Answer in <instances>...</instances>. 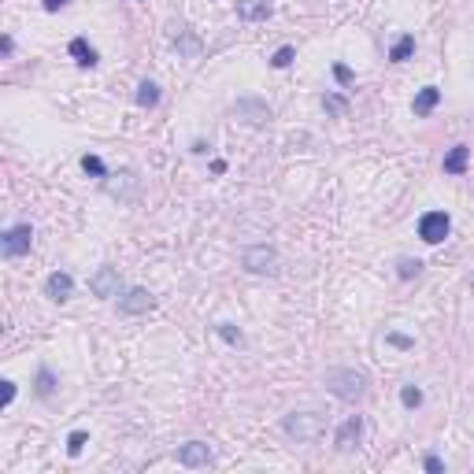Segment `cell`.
I'll use <instances>...</instances> for the list:
<instances>
[{
    "instance_id": "obj_1",
    "label": "cell",
    "mask_w": 474,
    "mask_h": 474,
    "mask_svg": "<svg viewBox=\"0 0 474 474\" xmlns=\"http://www.w3.org/2000/svg\"><path fill=\"white\" fill-rule=\"evenodd\" d=\"M326 389L337 397V400H345V404H356V400H363L367 397V385L371 378L363 371H356V367H334V371H326Z\"/></svg>"
},
{
    "instance_id": "obj_2",
    "label": "cell",
    "mask_w": 474,
    "mask_h": 474,
    "mask_svg": "<svg viewBox=\"0 0 474 474\" xmlns=\"http://www.w3.org/2000/svg\"><path fill=\"white\" fill-rule=\"evenodd\" d=\"M282 430L293 441H300V445H312V441H319L326 434V415H319V412H289L282 419Z\"/></svg>"
},
{
    "instance_id": "obj_3",
    "label": "cell",
    "mask_w": 474,
    "mask_h": 474,
    "mask_svg": "<svg viewBox=\"0 0 474 474\" xmlns=\"http://www.w3.org/2000/svg\"><path fill=\"white\" fill-rule=\"evenodd\" d=\"M30 244H34V226L19 222V226H11V230H4V237H0V252H4L8 259H19V256L30 252Z\"/></svg>"
},
{
    "instance_id": "obj_4",
    "label": "cell",
    "mask_w": 474,
    "mask_h": 474,
    "mask_svg": "<svg viewBox=\"0 0 474 474\" xmlns=\"http://www.w3.org/2000/svg\"><path fill=\"white\" fill-rule=\"evenodd\" d=\"M241 264L252 274H278V252L271 249V244H252V249H244Z\"/></svg>"
},
{
    "instance_id": "obj_5",
    "label": "cell",
    "mask_w": 474,
    "mask_h": 474,
    "mask_svg": "<svg viewBox=\"0 0 474 474\" xmlns=\"http://www.w3.org/2000/svg\"><path fill=\"white\" fill-rule=\"evenodd\" d=\"M234 115L244 126H264V123H271V104L259 101V96H241V101L234 104Z\"/></svg>"
},
{
    "instance_id": "obj_6",
    "label": "cell",
    "mask_w": 474,
    "mask_h": 474,
    "mask_svg": "<svg viewBox=\"0 0 474 474\" xmlns=\"http://www.w3.org/2000/svg\"><path fill=\"white\" fill-rule=\"evenodd\" d=\"M448 230H452V219L445 215V211H427V215L419 219V237L427 244H441L448 237Z\"/></svg>"
},
{
    "instance_id": "obj_7",
    "label": "cell",
    "mask_w": 474,
    "mask_h": 474,
    "mask_svg": "<svg viewBox=\"0 0 474 474\" xmlns=\"http://www.w3.org/2000/svg\"><path fill=\"white\" fill-rule=\"evenodd\" d=\"M104 189L111 193L115 201H137V189H141V178L134 171H119V174H108L104 178Z\"/></svg>"
},
{
    "instance_id": "obj_8",
    "label": "cell",
    "mask_w": 474,
    "mask_h": 474,
    "mask_svg": "<svg viewBox=\"0 0 474 474\" xmlns=\"http://www.w3.org/2000/svg\"><path fill=\"white\" fill-rule=\"evenodd\" d=\"M119 286H123V278H119L115 267H101V271L89 278V293H93V297H101V300L119 297Z\"/></svg>"
},
{
    "instance_id": "obj_9",
    "label": "cell",
    "mask_w": 474,
    "mask_h": 474,
    "mask_svg": "<svg viewBox=\"0 0 474 474\" xmlns=\"http://www.w3.org/2000/svg\"><path fill=\"white\" fill-rule=\"evenodd\" d=\"M359 437H363V415H349L345 422H341L334 445H337V452H356L359 448Z\"/></svg>"
},
{
    "instance_id": "obj_10",
    "label": "cell",
    "mask_w": 474,
    "mask_h": 474,
    "mask_svg": "<svg viewBox=\"0 0 474 474\" xmlns=\"http://www.w3.org/2000/svg\"><path fill=\"white\" fill-rule=\"evenodd\" d=\"M71 293H74V278H71L67 271H52V274L45 278V297H48V300L67 304Z\"/></svg>"
},
{
    "instance_id": "obj_11",
    "label": "cell",
    "mask_w": 474,
    "mask_h": 474,
    "mask_svg": "<svg viewBox=\"0 0 474 474\" xmlns=\"http://www.w3.org/2000/svg\"><path fill=\"white\" fill-rule=\"evenodd\" d=\"M156 307V297L149 289H130L119 297V312L123 315H145V312H152Z\"/></svg>"
},
{
    "instance_id": "obj_12",
    "label": "cell",
    "mask_w": 474,
    "mask_h": 474,
    "mask_svg": "<svg viewBox=\"0 0 474 474\" xmlns=\"http://www.w3.org/2000/svg\"><path fill=\"white\" fill-rule=\"evenodd\" d=\"M178 463L182 467H208L211 463V448L204 441H189V445L178 448Z\"/></svg>"
},
{
    "instance_id": "obj_13",
    "label": "cell",
    "mask_w": 474,
    "mask_h": 474,
    "mask_svg": "<svg viewBox=\"0 0 474 474\" xmlns=\"http://www.w3.org/2000/svg\"><path fill=\"white\" fill-rule=\"evenodd\" d=\"M237 19L241 23H264V19H271V4L267 0H237Z\"/></svg>"
},
{
    "instance_id": "obj_14",
    "label": "cell",
    "mask_w": 474,
    "mask_h": 474,
    "mask_svg": "<svg viewBox=\"0 0 474 474\" xmlns=\"http://www.w3.org/2000/svg\"><path fill=\"white\" fill-rule=\"evenodd\" d=\"M437 104H441V89L437 86H422L415 93V101H412V111H415V115H430Z\"/></svg>"
},
{
    "instance_id": "obj_15",
    "label": "cell",
    "mask_w": 474,
    "mask_h": 474,
    "mask_svg": "<svg viewBox=\"0 0 474 474\" xmlns=\"http://www.w3.org/2000/svg\"><path fill=\"white\" fill-rule=\"evenodd\" d=\"M67 48H71V56L78 60V67H96V60H101V56H96V48L86 38H74Z\"/></svg>"
},
{
    "instance_id": "obj_16",
    "label": "cell",
    "mask_w": 474,
    "mask_h": 474,
    "mask_svg": "<svg viewBox=\"0 0 474 474\" xmlns=\"http://www.w3.org/2000/svg\"><path fill=\"white\" fill-rule=\"evenodd\" d=\"M467 159H470V149H467V145H456V149L445 156V174H463Z\"/></svg>"
},
{
    "instance_id": "obj_17",
    "label": "cell",
    "mask_w": 474,
    "mask_h": 474,
    "mask_svg": "<svg viewBox=\"0 0 474 474\" xmlns=\"http://www.w3.org/2000/svg\"><path fill=\"white\" fill-rule=\"evenodd\" d=\"M34 393H38L41 400H48V397L56 393V374L48 371V367H41V371H38V378H34Z\"/></svg>"
},
{
    "instance_id": "obj_18",
    "label": "cell",
    "mask_w": 474,
    "mask_h": 474,
    "mask_svg": "<svg viewBox=\"0 0 474 474\" xmlns=\"http://www.w3.org/2000/svg\"><path fill=\"white\" fill-rule=\"evenodd\" d=\"M137 104L141 108H156L159 104V86H156V81H141V86H137Z\"/></svg>"
},
{
    "instance_id": "obj_19",
    "label": "cell",
    "mask_w": 474,
    "mask_h": 474,
    "mask_svg": "<svg viewBox=\"0 0 474 474\" xmlns=\"http://www.w3.org/2000/svg\"><path fill=\"white\" fill-rule=\"evenodd\" d=\"M412 52H415V38H412V34H404L393 48H389V60H393V63H404Z\"/></svg>"
},
{
    "instance_id": "obj_20",
    "label": "cell",
    "mask_w": 474,
    "mask_h": 474,
    "mask_svg": "<svg viewBox=\"0 0 474 474\" xmlns=\"http://www.w3.org/2000/svg\"><path fill=\"white\" fill-rule=\"evenodd\" d=\"M215 334L226 341V345H244V334L237 330L234 322H215Z\"/></svg>"
},
{
    "instance_id": "obj_21",
    "label": "cell",
    "mask_w": 474,
    "mask_h": 474,
    "mask_svg": "<svg viewBox=\"0 0 474 474\" xmlns=\"http://www.w3.org/2000/svg\"><path fill=\"white\" fill-rule=\"evenodd\" d=\"M397 274L404 278V282H407V278H419V274H422V259H412V256H404L400 264H397Z\"/></svg>"
},
{
    "instance_id": "obj_22",
    "label": "cell",
    "mask_w": 474,
    "mask_h": 474,
    "mask_svg": "<svg viewBox=\"0 0 474 474\" xmlns=\"http://www.w3.org/2000/svg\"><path fill=\"white\" fill-rule=\"evenodd\" d=\"M322 108H326V115H345L349 101H345V96H337V93H326L322 96Z\"/></svg>"
},
{
    "instance_id": "obj_23",
    "label": "cell",
    "mask_w": 474,
    "mask_h": 474,
    "mask_svg": "<svg viewBox=\"0 0 474 474\" xmlns=\"http://www.w3.org/2000/svg\"><path fill=\"white\" fill-rule=\"evenodd\" d=\"M81 171L93 174V178H108V167H104L101 156H81Z\"/></svg>"
},
{
    "instance_id": "obj_24",
    "label": "cell",
    "mask_w": 474,
    "mask_h": 474,
    "mask_svg": "<svg viewBox=\"0 0 474 474\" xmlns=\"http://www.w3.org/2000/svg\"><path fill=\"white\" fill-rule=\"evenodd\" d=\"M293 60H297V48H293V45H282V48H278V52L271 56V67L282 71V67H289Z\"/></svg>"
},
{
    "instance_id": "obj_25",
    "label": "cell",
    "mask_w": 474,
    "mask_h": 474,
    "mask_svg": "<svg viewBox=\"0 0 474 474\" xmlns=\"http://www.w3.org/2000/svg\"><path fill=\"white\" fill-rule=\"evenodd\" d=\"M400 404H404V407H419V404H422V389H419V385H404V389H400Z\"/></svg>"
},
{
    "instance_id": "obj_26",
    "label": "cell",
    "mask_w": 474,
    "mask_h": 474,
    "mask_svg": "<svg viewBox=\"0 0 474 474\" xmlns=\"http://www.w3.org/2000/svg\"><path fill=\"white\" fill-rule=\"evenodd\" d=\"M86 441H89V434H86V430H74V434L67 437V452H71V456H78L81 448H86Z\"/></svg>"
},
{
    "instance_id": "obj_27",
    "label": "cell",
    "mask_w": 474,
    "mask_h": 474,
    "mask_svg": "<svg viewBox=\"0 0 474 474\" xmlns=\"http://www.w3.org/2000/svg\"><path fill=\"white\" fill-rule=\"evenodd\" d=\"M385 341L397 349H415V337H407V334H385Z\"/></svg>"
},
{
    "instance_id": "obj_28",
    "label": "cell",
    "mask_w": 474,
    "mask_h": 474,
    "mask_svg": "<svg viewBox=\"0 0 474 474\" xmlns=\"http://www.w3.org/2000/svg\"><path fill=\"white\" fill-rule=\"evenodd\" d=\"M334 78L341 81V86H349V81H352V67H345V63H334Z\"/></svg>"
},
{
    "instance_id": "obj_29",
    "label": "cell",
    "mask_w": 474,
    "mask_h": 474,
    "mask_svg": "<svg viewBox=\"0 0 474 474\" xmlns=\"http://www.w3.org/2000/svg\"><path fill=\"white\" fill-rule=\"evenodd\" d=\"M422 463H427V470H430V474H445V463H441V456H427Z\"/></svg>"
},
{
    "instance_id": "obj_30",
    "label": "cell",
    "mask_w": 474,
    "mask_h": 474,
    "mask_svg": "<svg viewBox=\"0 0 474 474\" xmlns=\"http://www.w3.org/2000/svg\"><path fill=\"white\" fill-rule=\"evenodd\" d=\"M15 393H19V389H15V382H4V400H0V404L8 407V404L15 400Z\"/></svg>"
},
{
    "instance_id": "obj_31",
    "label": "cell",
    "mask_w": 474,
    "mask_h": 474,
    "mask_svg": "<svg viewBox=\"0 0 474 474\" xmlns=\"http://www.w3.org/2000/svg\"><path fill=\"white\" fill-rule=\"evenodd\" d=\"M71 0H45V11H60V8H67Z\"/></svg>"
},
{
    "instance_id": "obj_32",
    "label": "cell",
    "mask_w": 474,
    "mask_h": 474,
    "mask_svg": "<svg viewBox=\"0 0 474 474\" xmlns=\"http://www.w3.org/2000/svg\"><path fill=\"white\" fill-rule=\"evenodd\" d=\"M0 52L11 56V52H15V41H11V38H4V41H0Z\"/></svg>"
}]
</instances>
